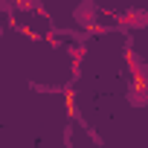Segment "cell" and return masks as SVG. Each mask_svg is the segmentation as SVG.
Listing matches in <instances>:
<instances>
[{"label":"cell","mask_w":148,"mask_h":148,"mask_svg":"<svg viewBox=\"0 0 148 148\" xmlns=\"http://www.w3.org/2000/svg\"><path fill=\"white\" fill-rule=\"evenodd\" d=\"M128 102H131L134 108H145V105H148V87H145L142 82H134L131 90H128Z\"/></svg>","instance_id":"7a4b0ae2"},{"label":"cell","mask_w":148,"mask_h":148,"mask_svg":"<svg viewBox=\"0 0 148 148\" xmlns=\"http://www.w3.org/2000/svg\"><path fill=\"white\" fill-rule=\"evenodd\" d=\"M128 23H131L134 29L148 26V9H136V12H131V15H128Z\"/></svg>","instance_id":"3957f363"},{"label":"cell","mask_w":148,"mask_h":148,"mask_svg":"<svg viewBox=\"0 0 148 148\" xmlns=\"http://www.w3.org/2000/svg\"><path fill=\"white\" fill-rule=\"evenodd\" d=\"M73 18H76V23H82V26H93L99 21V6L93 0H84V3H79L73 9Z\"/></svg>","instance_id":"6da1fadb"}]
</instances>
